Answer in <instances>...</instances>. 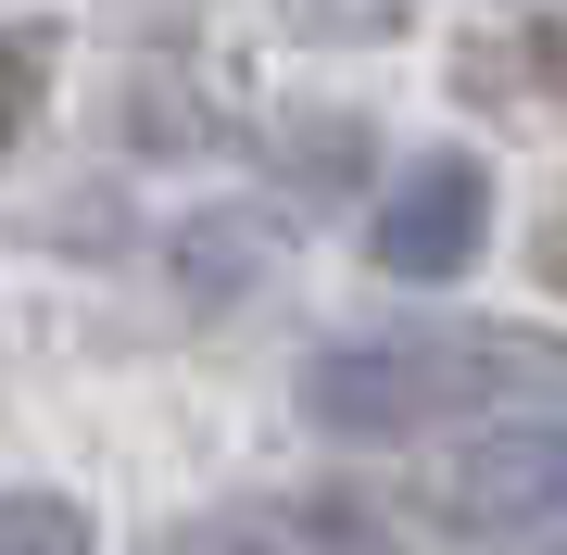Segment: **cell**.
Wrapping results in <instances>:
<instances>
[{"label": "cell", "instance_id": "cell-1", "mask_svg": "<svg viewBox=\"0 0 567 555\" xmlns=\"http://www.w3.org/2000/svg\"><path fill=\"white\" fill-rule=\"evenodd\" d=\"M492 391H529V353L466 329V341H328V353H303L290 404H303L328 442H416L429 417L492 404Z\"/></svg>", "mask_w": 567, "mask_h": 555}, {"label": "cell", "instance_id": "cell-2", "mask_svg": "<svg viewBox=\"0 0 567 555\" xmlns=\"http://www.w3.org/2000/svg\"><path fill=\"white\" fill-rule=\"evenodd\" d=\"M442 531L466 543H555L567 555V417H505L442 467Z\"/></svg>", "mask_w": 567, "mask_h": 555}, {"label": "cell", "instance_id": "cell-3", "mask_svg": "<svg viewBox=\"0 0 567 555\" xmlns=\"http://www.w3.org/2000/svg\"><path fill=\"white\" fill-rule=\"evenodd\" d=\"M492 240V165L480 152H429V165L379 203V227H365V253H379L391 278H466Z\"/></svg>", "mask_w": 567, "mask_h": 555}, {"label": "cell", "instance_id": "cell-4", "mask_svg": "<svg viewBox=\"0 0 567 555\" xmlns=\"http://www.w3.org/2000/svg\"><path fill=\"white\" fill-rule=\"evenodd\" d=\"M39 102H51V39L39 25H0V165H13L25 126H39Z\"/></svg>", "mask_w": 567, "mask_h": 555}, {"label": "cell", "instance_id": "cell-5", "mask_svg": "<svg viewBox=\"0 0 567 555\" xmlns=\"http://www.w3.org/2000/svg\"><path fill=\"white\" fill-rule=\"evenodd\" d=\"M0 555H89L76 493H0Z\"/></svg>", "mask_w": 567, "mask_h": 555}, {"label": "cell", "instance_id": "cell-6", "mask_svg": "<svg viewBox=\"0 0 567 555\" xmlns=\"http://www.w3.org/2000/svg\"><path fill=\"white\" fill-rule=\"evenodd\" d=\"M240 278H265V227L252 215H203L189 227V290H240Z\"/></svg>", "mask_w": 567, "mask_h": 555}, {"label": "cell", "instance_id": "cell-7", "mask_svg": "<svg viewBox=\"0 0 567 555\" xmlns=\"http://www.w3.org/2000/svg\"><path fill=\"white\" fill-rule=\"evenodd\" d=\"M290 177H303V189H353V177H365V126H353V114L290 126Z\"/></svg>", "mask_w": 567, "mask_h": 555}, {"label": "cell", "instance_id": "cell-8", "mask_svg": "<svg viewBox=\"0 0 567 555\" xmlns=\"http://www.w3.org/2000/svg\"><path fill=\"white\" fill-rule=\"evenodd\" d=\"M480 76H529V89H567V25H529L517 63H480Z\"/></svg>", "mask_w": 567, "mask_h": 555}, {"label": "cell", "instance_id": "cell-9", "mask_svg": "<svg viewBox=\"0 0 567 555\" xmlns=\"http://www.w3.org/2000/svg\"><path fill=\"white\" fill-rule=\"evenodd\" d=\"M555 290H567V240H555Z\"/></svg>", "mask_w": 567, "mask_h": 555}]
</instances>
